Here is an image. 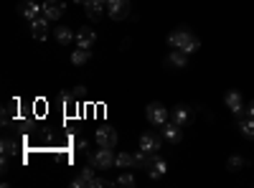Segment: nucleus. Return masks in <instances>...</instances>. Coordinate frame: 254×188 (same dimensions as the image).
<instances>
[{
	"label": "nucleus",
	"mask_w": 254,
	"mask_h": 188,
	"mask_svg": "<svg viewBox=\"0 0 254 188\" xmlns=\"http://www.w3.org/2000/svg\"><path fill=\"white\" fill-rule=\"evenodd\" d=\"M168 46H171V49H181L183 54H196L201 49V41L188 28H176V31H171V36H168Z\"/></svg>",
	"instance_id": "obj_1"
},
{
	"label": "nucleus",
	"mask_w": 254,
	"mask_h": 188,
	"mask_svg": "<svg viewBox=\"0 0 254 188\" xmlns=\"http://www.w3.org/2000/svg\"><path fill=\"white\" fill-rule=\"evenodd\" d=\"M71 186H74V188H84V186L97 188V186H115V181H102V178H97V176H94V171H92V168H84V171L71 181Z\"/></svg>",
	"instance_id": "obj_2"
},
{
	"label": "nucleus",
	"mask_w": 254,
	"mask_h": 188,
	"mask_svg": "<svg viewBox=\"0 0 254 188\" xmlns=\"http://www.w3.org/2000/svg\"><path fill=\"white\" fill-rule=\"evenodd\" d=\"M145 117H147V122H150L153 127H163V125L168 122V110L163 107L160 102H150L147 110H145Z\"/></svg>",
	"instance_id": "obj_3"
},
{
	"label": "nucleus",
	"mask_w": 254,
	"mask_h": 188,
	"mask_svg": "<svg viewBox=\"0 0 254 188\" xmlns=\"http://www.w3.org/2000/svg\"><path fill=\"white\" fill-rule=\"evenodd\" d=\"M89 160H92V165H97V168H102V171L115 168V153H112V148H99L97 153L89 155Z\"/></svg>",
	"instance_id": "obj_4"
},
{
	"label": "nucleus",
	"mask_w": 254,
	"mask_h": 188,
	"mask_svg": "<svg viewBox=\"0 0 254 188\" xmlns=\"http://www.w3.org/2000/svg\"><path fill=\"white\" fill-rule=\"evenodd\" d=\"M107 15L112 20H122L130 15V0H107Z\"/></svg>",
	"instance_id": "obj_5"
},
{
	"label": "nucleus",
	"mask_w": 254,
	"mask_h": 188,
	"mask_svg": "<svg viewBox=\"0 0 254 188\" xmlns=\"http://www.w3.org/2000/svg\"><path fill=\"white\" fill-rule=\"evenodd\" d=\"M49 23H51V20H49L44 13L31 20V33H33L36 41H46V38H49Z\"/></svg>",
	"instance_id": "obj_6"
},
{
	"label": "nucleus",
	"mask_w": 254,
	"mask_h": 188,
	"mask_svg": "<svg viewBox=\"0 0 254 188\" xmlns=\"http://www.w3.org/2000/svg\"><path fill=\"white\" fill-rule=\"evenodd\" d=\"M137 148H140L142 153H147V155H155V153L160 150V137L153 135V132H142V135H140V142H137Z\"/></svg>",
	"instance_id": "obj_7"
},
{
	"label": "nucleus",
	"mask_w": 254,
	"mask_h": 188,
	"mask_svg": "<svg viewBox=\"0 0 254 188\" xmlns=\"http://www.w3.org/2000/svg\"><path fill=\"white\" fill-rule=\"evenodd\" d=\"M74 41H76V49H92L97 44V31L94 28H79L74 33Z\"/></svg>",
	"instance_id": "obj_8"
},
{
	"label": "nucleus",
	"mask_w": 254,
	"mask_h": 188,
	"mask_svg": "<svg viewBox=\"0 0 254 188\" xmlns=\"http://www.w3.org/2000/svg\"><path fill=\"white\" fill-rule=\"evenodd\" d=\"M94 140H97L99 148H115V145H117V130H112V127H99V130L94 132Z\"/></svg>",
	"instance_id": "obj_9"
},
{
	"label": "nucleus",
	"mask_w": 254,
	"mask_h": 188,
	"mask_svg": "<svg viewBox=\"0 0 254 188\" xmlns=\"http://www.w3.org/2000/svg\"><path fill=\"white\" fill-rule=\"evenodd\" d=\"M64 10H66V5H64V0H46L44 3V15L49 20H59L64 15Z\"/></svg>",
	"instance_id": "obj_10"
},
{
	"label": "nucleus",
	"mask_w": 254,
	"mask_h": 188,
	"mask_svg": "<svg viewBox=\"0 0 254 188\" xmlns=\"http://www.w3.org/2000/svg\"><path fill=\"white\" fill-rule=\"evenodd\" d=\"M18 13L23 15L26 20H33V18H38L41 13H44V5H38V3H33V0H23V3L18 5Z\"/></svg>",
	"instance_id": "obj_11"
},
{
	"label": "nucleus",
	"mask_w": 254,
	"mask_h": 188,
	"mask_svg": "<svg viewBox=\"0 0 254 188\" xmlns=\"http://www.w3.org/2000/svg\"><path fill=\"white\" fill-rule=\"evenodd\" d=\"M224 102H226V107H229L231 112H234V115H239V117H242V112H244V102H242V94H239L237 89H231V92H226Z\"/></svg>",
	"instance_id": "obj_12"
},
{
	"label": "nucleus",
	"mask_w": 254,
	"mask_h": 188,
	"mask_svg": "<svg viewBox=\"0 0 254 188\" xmlns=\"http://www.w3.org/2000/svg\"><path fill=\"white\" fill-rule=\"evenodd\" d=\"M160 132H163V137H165L168 142H173V145H178L181 137H183V135H181V125H176L173 120H171V122H165L163 127H160Z\"/></svg>",
	"instance_id": "obj_13"
},
{
	"label": "nucleus",
	"mask_w": 254,
	"mask_h": 188,
	"mask_svg": "<svg viewBox=\"0 0 254 188\" xmlns=\"http://www.w3.org/2000/svg\"><path fill=\"white\" fill-rule=\"evenodd\" d=\"M87 15H89V20H99L104 13H107V0H89L87 5Z\"/></svg>",
	"instance_id": "obj_14"
},
{
	"label": "nucleus",
	"mask_w": 254,
	"mask_h": 188,
	"mask_svg": "<svg viewBox=\"0 0 254 188\" xmlns=\"http://www.w3.org/2000/svg\"><path fill=\"white\" fill-rule=\"evenodd\" d=\"M171 120L183 127V125H188V120H190V110L186 107V104H178V107H173V112H171Z\"/></svg>",
	"instance_id": "obj_15"
},
{
	"label": "nucleus",
	"mask_w": 254,
	"mask_h": 188,
	"mask_svg": "<svg viewBox=\"0 0 254 188\" xmlns=\"http://www.w3.org/2000/svg\"><path fill=\"white\" fill-rule=\"evenodd\" d=\"M54 36H56V41H59L61 46H69L71 41H74V31L69 26H56L54 28Z\"/></svg>",
	"instance_id": "obj_16"
},
{
	"label": "nucleus",
	"mask_w": 254,
	"mask_h": 188,
	"mask_svg": "<svg viewBox=\"0 0 254 188\" xmlns=\"http://www.w3.org/2000/svg\"><path fill=\"white\" fill-rule=\"evenodd\" d=\"M188 54H183L181 49H173L171 54H168V66H173V69H183L186 64H188V59H186Z\"/></svg>",
	"instance_id": "obj_17"
},
{
	"label": "nucleus",
	"mask_w": 254,
	"mask_h": 188,
	"mask_svg": "<svg viewBox=\"0 0 254 188\" xmlns=\"http://www.w3.org/2000/svg\"><path fill=\"white\" fill-rule=\"evenodd\" d=\"M115 168H135V153H117Z\"/></svg>",
	"instance_id": "obj_18"
},
{
	"label": "nucleus",
	"mask_w": 254,
	"mask_h": 188,
	"mask_svg": "<svg viewBox=\"0 0 254 188\" xmlns=\"http://www.w3.org/2000/svg\"><path fill=\"white\" fill-rule=\"evenodd\" d=\"M89 59H92V49H76V51L71 54V64H74V66H84Z\"/></svg>",
	"instance_id": "obj_19"
},
{
	"label": "nucleus",
	"mask_w": 254,
	"mask_h": 188,
	"mask_svg": "<svg viewBox=\"0 0 254 188\" xmlns=\"http://www.w3.org/2000/svg\"><path fill=\"white\" fill-rule=\"evenodd\" d=\"M165 173H168V163L163 158H155L150 165V178H163Z\"/></svg>",
	"instance_id": "obj_20"
},
{
	"label": "nucleus",
	"mask_w": 254,
	"mask_h": 188,
	"mask_svg": "<svg viewBox=\"0 0 254 188\" xmlns=\"http://www.w3.org/2000/svg\"><path fill=\"white\" fill-rule=\"evenodd\" d=\"M239 132H242L247 140H254V117H247V120L239 117Z\"/></svg>",
	"instance_id": "obj_21"
},
{
	"label": "nucleus",
	"mask_w": 254,
	"mask_h": 188,
	"mask_svg": "<svg viewBox=\"0 0 254 188\" xmlns=\"http://www.w3.org/2000/svg\"><path fill=\"white\" fill-rule=\"evenodd\" d=\"M115 186H125V188H132V186H137V181H135V176H132V173H122V176H117Z\"/></svg>",
	"instance_id": "obj_22"
},
{
	"label": "nucleus",
	"mask_w": 254,
	"mask_h": 188,
	"mask_svg": "<svg viewBox=\"0 0 254 188\" xmlns=\"http://www.w3.org/2000/svg\"><path fill=\"white\" fill-rule=\"evenodd\" d=\"M242 165H244V158H242V155H231L229 163H226V168H229V171H239Z\"/></svg>",
	"instance_id": "obj_23"
},
{
	"label": "nucleus",
	"mask_w": 254,
	"mask_h": 188,
	"mask_svg": "<svg viewBox=\"0 0 254 188\" xmlns=\"http://www.w3.org/2000/svg\"><path fill=\"white\" fill-rule=\"evenodd\" d=\"M10 153H13V142H10V140H3V155L8 158Z\"/></svg>",
	"instance_id": "obj_24"
},
{
	"label": "nucleus",
	"mask_w": 254,
	"mask_h": 188,
	"mask_svg": "<svg viewBox=\"0 0 254 188\" xmlns=\"http://www.w3.org/2000/svg\"><path fill=\"white\" fill-rule=\"evenodd\" d=\"M10 117H13V104H8V110H5V122H10Z\"/></svg>",
	"instance_id": "obj_25"
},
{
	"label": "nucleus",
	"mask_w": 254,
	"mask_h": 188,
	"mask_svg": "<svg viewBox=\"0 0 254 188\" xmlns=\"http://www.w3.org/2000/svg\"><path fill=\"white\" fill-rule=\"evenodd\" d=\"M247 115H249V117H254V102H252L249 107H247Z\"/></svg>",
	"instance_id": "obj_26"
},
{
	"label": "nucleus",
	"mask_w": 254,
	"mask_h": 188,
	"mask_svg": "<svg viewBox=\"0 0 254 188\" xmlns=\"http://www.w3.org/2000/svg\"><path fill=\"white\" fill-rule=\"evenodd\" d=\"M74 3H76V5H87V3H89V0H74Z\"/></svg>",
	"instance_id": "obj_27"
}]
</instances>
